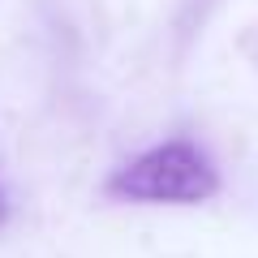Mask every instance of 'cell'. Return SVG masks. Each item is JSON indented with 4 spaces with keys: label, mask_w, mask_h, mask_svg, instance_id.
I'll return each instance as SVG.
<instances>
[{
    "label": "cell",
    "mask_w": 258,
    "mask_h": 258,
    "mask_svg": "<svg viewBox=\"0 0 258 258\" xmlns=\"http://www.w3.org/2000/svg\"><path fill=\"white\" fill-rule=\"evenodd\" d=\"M108 189L129 203H207L220 189L215 164L189 142H164L129 159Z\"/></svg>",
    "instance_id": "cell-1"
},
{
    "label": "cell",
    "mask_w": 258,
    "mask_h": 258,
    "mask_svg": "<svg viewBox=\"0 0 258 258\" xmlns=\"http://www.w3.org/2000/svg\"><path fill=\"white\" fill-rule=\"evenodd\" d=\"M5 215H9V198H5V189H0V224H5Z\"/></svg>",
    "instance_id": "cell-2"
}]
</instances>
